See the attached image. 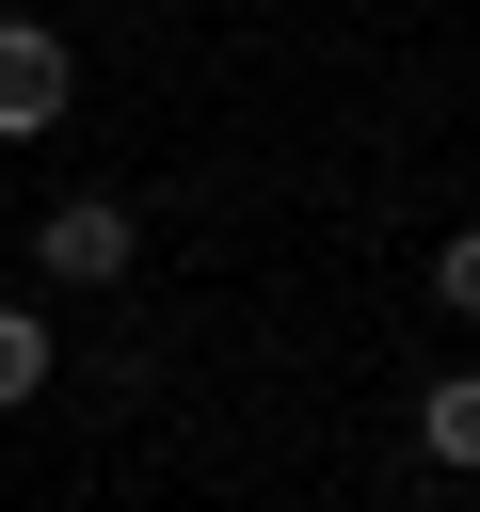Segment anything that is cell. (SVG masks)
Here are the masks:
<instances>
[{
  "label": "cell",
  "instance_id": "cell-1",
  "mask_svg": "<svg viewBox=\"0 0 480 512\" xmlns=\"http://www.w3.org/2000/svg\"><path fill=\"white\" fill-rule=\"evenodd\" d=\"M64 96H80V64H64V32H48V16H0V144H32V128H64Z\"/></svg>",
  "mask_w": 480,
  "mask_h": 512
},
{
  "label": "cell",
  "instance_id": "cell-2",
  "mask_svg": "<svg viewBox=\"0 0 480 512\" xmlns=\"http://www.w3.org/2000/svg\"><path fill=\"white\" fill-rule=\"evenodd\" d=\"M32 256H48L64 288H112V272H128V208H96V192H80V208H48V240H32Z\"/></svg>",
  "mask_w": 480,
  "mask_h": 512
},
{
  "label": "cell",
  "instance_id": "cell-3",
  "mask_svg": "<svg viewBox=\"0 0 480 512\" xmlns=\"http://www.w3.org/2000/svg\"><path fill=\"white\" fill-rule=\"evenodd\" d=\"M416 448H432V464H480V384H432V400H416Z\"/></svg>",
  "mask_w": 480,
  "mask_h": 512
},
{
  "label": "cell",
  "instance_id": "cell-4",
  "mask_svg": "<svg viewBox=\"0 0 480 512\" xmlns=\"http://www.w3.org/2000/svg\"><path fill=\"white\" fill-rule=\"evenodd\" d=\"M32 384H48V320H16V304H0V416H16Z\"/></svg>",
  "mask_w": 480,
  "mask_h": 512
},
{
  "label": "cell",
  "instance_id": "cell-5",
  "mask_svg": "<svg viewBox=\"0 0 480 512\" xmlns=\"http://www.w3.org/2000/svg\"><path fill=\"white\" fill-rule=\"evenodd\" d=\"M432 288H448V304H464V320H480V224H464V240H448V256H432Z\"/></svg>",
  "mask_w": 480,
  "mask_h": 512
}]
</instances>
